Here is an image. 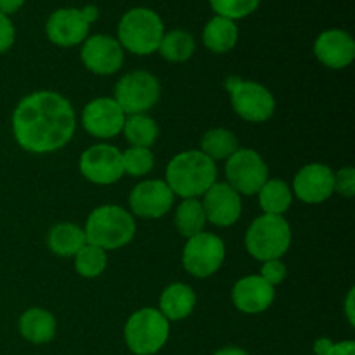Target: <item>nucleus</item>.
<instances>
[{
	"mask_svg": "<svg viewBox=\"0 0 355 355\" xmlns=\"http://www.w3.org/2000/svg\"><path fill=\"white\" fill-rule=\"evenodd\" d=\"M17 329L26 342L33 343V345H45L54 340L58 322L49 311L33 307L21 314L19 321H17Z\"/></svg>",
	"mask_w": 355,
	"mask_h": 355,
	"instance_id": "obj_20",
	"label": "nucleus"
},
{
	"mask_svg": "<svg viewBox=\"0 0 355 355\" xmlns=\"http://www.w3.org/2000/svg\"><path fill=\"white\" fill-rule=\"evenodd\" d=\"M121 163H123V172L132 177L148 175L155 168V156L148 148H130L121 153Z\"/></svg>",
	"mask_w": 355,
	"mask_h": 355,
	"instance_id": "obj_30",
	"label": "nucleus"
},
{
	"mask_svg": "<svg viewBox=\"0 0 355 355\" xmlns=\"http://www.w3.org/2000/svg\"><path fill=\"white\" fill-rule=\"evenodd\" d=\"M238 148V139L227 128H211L201 137V153L214 162L227 159Z\"/></svg>",
	"mask_w": 355,
	"mask_h": 355,
	"instance_id": "obj_28",
	"label": "nucleus"
},
{
	"mask_svg": "<svg viewBox=\"0 0 355 355\" xmlns=\"http://www.w3.org/2000/svg\"><path fill=\"white\" fill-rule=\"evenodd\" d=\"M314 54L321 64L329 69H343L352 64L355 58V40L345 30H326L315 38Z\"/></svg>",
	"mask_w": 355,
	"mask_h": 355,
	"instance_id": "obj_18",
	"label": "nucleus"
},
{
	"mask_svg": "<svg viewBox=\"0 0 355 355\" xmlns=\"http://www.w3.org/2000/svg\"><path fill=\"white\" fill-rule=\"evenodd\" d=\"M225 259V245L214 232H200L186 241L182 252V266L187 274L207 279L222 267Z\"/></svg>",
	"mask_w": 355,
	"mask_h": 355,
	"instance_id": "obj_11",
	"label": "nucleus"
},
{
	"mask_svg": "<svg viewBox=\"0 0 355 355\" xmlns=\"http://www.w3.org/2000/svg\"><path fill=\"white\" fill-rule=\"evenodd\" d=\"M83 66L96 75H114L123 66V47L116 38L110 35H92L87 37L80 51Z\"/></svg>",
	"mask_w": 355,
	"mask_h": 355,
	"instance_id": "obj_14",
	"label": "nucleus"
},
{
	"mask_svg": "<svg viewBox=\"0 0 355 355\" xmlns=\"http://www.w3.org/2000/svg\"><path fill=\"white\" fill-rule=\"evenodd\" d=\"M80 173L97 186H111L123 177L120 149L111 144H96L80 156Z\"/></svg>",
	"mask_w": 355,
	"mask_h": 355,
	"instance_id": "obj_12",
	"label": "nucleus"
},
{
	"mask_svg": "<svg viewBox=\"0 0 355 355\" xmlns=\"http://www.w3.org/2000/svg\"><path fill=\"white\" fill-rule=\"evenodd\" d=\"M291 193L307 205L324 203L335 193V172L322 163H309L295 175Z\"/></svg>",
	"mask_w": 355,
	"mask_h": 355,
	"instance_id": "obj_16",
	"label": "nucleus"
},
{
	"mask_svg": "<svg viewBox=\"0 0 355 355\" xmlns=\"http://www.w3.org/2000/svg\"><path fill=\"white\" fill-rule=\"evenodd\" d=\"M172 189L163 180H144L139 182L128 196L132 214L141 218H162L173 207Z\"/></svg>",
	"mask_w": 355,
	"mask_h": 355,
	"instance_id": "obj_15",
	"label": "nucleus"
},
{
	"mask_svg": "<svg viewBox=\"0 0 355 355\" xmlns=\"http://www.w3.org/2000/svg\"><path fill=\"white\" fill-rule=\"evenodd\" d=\"M165 179L173 196L200 198L217 182V165L201 151H182L168 162Z\"/></svg>",
	"mask_w": 355,
	"mask_h": 355,
	"instance_id": "obj_2",
	"label": "nucleus"
},
{
	"mask_svg": "<svg viewBox=\"0 0 355 355\" xmlns=\"http://www.w3.org/2000/svg\"><path fill=\"white\" fill-rule=\"evenodd\" d=\"M168 336L170 321L158 309H141L125 322L123 338L134 355L158 354L166 345Z\"/></svg>",
	"mask_w": 355,
	"mask_h": 355,
	"instance_id": "obj_6",
	"label": "nucleus"
},
{
	"mask_svg": "<svg viewBox=\"0 0 355 355\" xmlns=\"http://www.w3.org/2000/svg\"><path fill=\"white\" fill-rule=\"evenodd\" d=\"M326 355H355V342L354 340H343V342H333L331 349Z\"/></svg>",
	"mask_w": 355,
	"mask_h": 355,
	"instance_id": "obj_35",
	"label": "nucleus"
},
{
	"mask_svg": "<svg viewBox=\"0 0 355 355\" xmlns=\"http://www.w3.org/2000/svg\"><path fill=\"white\" fill-rule=\"evenodd\" d=\"M173 224H175L179 234L184 236L186 239L203 232L205 224H207V217H205V210L201 201L198 200V198L182 200V203H180L175 210Z\"/></svg>",
	"mask_w": 355,
	"mask_h": 355,
	"instance_id": "obj_25",
	"label": "nucleus"
},
{
	"mask_svg": "<svg viewBox=\"0 0 355 355\" xmlns=\"http://www.w3.org/2000/svg\"><path fill=\"white\" fill-rule=\"evenodd\" d=\"M239 30L236 21L224 16H214L203 28V44L214 54H225L236 47Z\"/></svg>",
	"mask_w": 355,
	"mask_h": 355,
	"instance_id": "obj_22",
	"label": "nucleus"
},
{
	"mask_svg": "<svg viewBox=\"0 0 355 355\" xmlns=\"http://www.w3.org/2000/svg\"><path fill=\"white\" fill-rule=\"evenodd\" d=\"M345 312H347V319H349L350 326L355 324V312H354V288L349 291L345 300Z\"/></svg>",
	"mask_w": 355,
	"mask_h": 355,
	"instance_id": "obj_38",
	"label": "nucleus"
},
{
	"mask_svg": "<svg viewBox=\"0 0 355 355\" xmlns=\"http://www.w3.org/2000/svg\"><path fill=\"white\" fill-rule=\"evenodd\" d=\"M286 274L288 269L286 266L281 262V259L267 260V262H263L262 269H260V277H262L263 281H267L270 286H277V284L283 283V281L286 279Z\"/></svg>",
	"mask_w": 355,
	"mask_h": 355,
	"instance_id": "obj_32",
	"label": "nucleus"
},
{
	"mask_svg": "<svg viewBox=\"0 0 355 355\" xmlns=\"http://www.w3.org/2000/svg\"><path fill=\"white\" fill-rule=\"evenodd\" d=\"M125 118L127 114L113 97L92 99L85 104L82 111V125L85 132L101 141L116 137L123 130Z\"/></svg>",
	"mask_w": 355,
	"mask_h": 355,
	"instance_id": "obj_13",
	"label": "nucleus"
},
{
	"mask_svg": "<svg viewBox=\"0 0 355 355\" xmlns=\"http://www.w3.org/2000/svg\"><path fill=\"white\" fill-rule=\"evenodd\" d=\"M23 6L24 0H0V14L10 16V14L17 12Z\"/></svg>",
	"mask_w": 355,
	"mask_h": 355,
	"instance_id": "obj_36",
	"label": "nucleus"
},
{
	"mask_svg": "<svg viewBox=\"0 0 355 355\" xmlns=\"http://www.w3.org/2000/svg\"><path fill=\"white\" fill-rule=\"evenodd\" d=\"M16 42V28L9 16L0 14V54H6Z\"/></svg>",
	"mask_w": 355,
	"mask_h": 355,
	"instance_id": "obj_34",
	"label": "nucleus"
},
{
	"mask_svg": "<svg viewBox=\"0 0 355 355\" xmlns=\"http://www.w3.org/2000/svg\"><path fill=\"white\" fill-rule=\"evenodd\" d=\"M134 148H151L159 134L158 123L148 114H128L121 130Z\"/></svg>",
	"mask_w": 355,
	"mask_h": 355,
	"instance_id": "obj_26",
	"label": "nucleus"
},
{
	"mask_svg": "<svg viewBox=\"0 0 355 355\" xmlns=\"http://www.w3.org/2000/svg\"><path fill=\"white\" fill-rule=\"evenodd\" d=\"M99 17V9L96 6H85L83 9L64 7L58 9L49 16L45 23V35L58 47H75L83 44L89 37L90 24Z\"/></svg>",
	"mask_w": 355,
	"mask_h": 355,
	"instance_id": "obj_8",
	"label": "nucleus"
},
{
	"mask_svg": "<svg viewBox=\"0 0 355 355\" xmlns=\"http://www.w3.org/2000/svg\"><path fill=\"white\" fill-rule=\"evenodd\" d=\"M257 194H259L260 208L267 215H283L284 211L290 210L293 201V193L283 179L269 177Z\"/></svg>",
	"mask_w": 355,
	"mask_h": 355,
	"instance_id": "obj_24",
	"label": "nucleus"
},
{
	"mask_svg": "<svg viewBox=\"0 0 355 355\" xmlns=\"http://www.w3.org/2000/svg\"><path fill=\"white\" fill-rule=\"evenodd\" d=\"M335 193L345 198H352L355 194V170L352 166H345L335 173Z\"/></svg>",
	"mask_w": 355,
	"mask_h": 355,
	"instance_id": "obj_33",
	"label": "nucleus"
},
{
	"mask_svg": "<svg viewBox=\"0 0 355 355\" xmlns=\"http://www.w3.org/2000/svg\"><path fill=\"white\" fill-rule=\"evenodd\" d=\"M225 179L239 196H253L269 179V168L255 149L238 148L225 159Z\"/></svg>",
	"mask_w": 355,
	"mask_h": 355,
	"instance_id": "obj_10",
	"label": "nucleus"
},
{
	"mask_svg": "<svg viewBox=\"0 0 355 355\" xmlns=\"http://www.w3.org/2000/svg\"><path fill=\"white\" fill-rule=\"evenodd\" d=\"M165 35V24L158 12L148 7H134L118 23L120 45L135 55H149L158 51Z\"/></svg>",
	"mask_w": 355,
	"mask_h": 355,
	"instance_id": "obj_4",
	"label": "nucleus"
},
{
	"mask_svg": "<svg viewBox=\"0 0 355 355\" xmlns=\"http://www.w3.org/2000/svg\"><path fill=\"white\" fill-rule=\"evenodd\" d=\"M85 243V232L73 222H61L47 234L49 250L59 257H75Z\"/></svg>",
	"mask_w": 355,
	"mask_h": 355,
	"instance_id": "obj_23",
	"label": "nucleus"
},
{
	"mask_svg": "<svg viewBox=\"0 0 355 355\" xmlns=\"http://www.w3.org/2000/svg\"><path fill=\"white\" fill-rule=\"evenodd\" d=\"M291 227L283 215H260L248 227L245 246L260 262L281 259L290 250Z\"/></svg>",
	"mask_w": 355,
	"mask_h": 355,
	"instance_id": "obj_5",
	"label": "nucleus"
},
{
	"mask_svg": "<svg viewBox=\"0 0 355 355\" xmlns=\"http://www.w3.org/2000/svg\"><path fill=\"white\" fill-rule=\"evenodd\" d=\"M214 355H250L245 349H239V347H224V349H218Z\"/></svg>",
	"mask_w": 355,
	"mask_h": 355,
	"instance_id": "obj_39",
	"label": "nucleus"
},
{
	"mask_svg": "<svg viewBox=\"0 0 355 355\" xmlns=\"http://www.w3.org/2000/svg\"><path fill=\"white\" fill-rule=\"evenodd\" d=\"M196 307V293L189 284L173 283L163 290L158 311L168 321H184Z\"/></svg>",
	"mask_w": 355,
	"mask_h": 355,
	"instance_id": "obj_21",
	"label": "nucleus"
},
{
	"mask_svg": "<svg viewBox=\"0 0 355 355\" xmlns=\"http://www.w3.org/2000/svg\"><path fill=\"white\" fill-rule=\"evenodd\" d=\"M159 82L153 73L130 71L118 80L113 99L128 116L148 113L159 101Z\"/></svg>",
	"mask_w": 355,
	"mask_h": 355,
	"instance_id": "obj_9",
	"label": "nucleus"
},
{
	"mask_svg": "<svg viewBox=\"0 0 355 355\" xmlns=\"http://www.w3.org/2000/svg\"><path fill=\"white\" fill-rule=\"evenodd\" d=\"M203 210L207 222L217 227H231L243 211L241 196L227 182H215L203 194Z\"/></svg>",
	"mask_w": 355,
	"mask_h": 355,
	"instance_id": "obj_17",
	"label": "nucleus"
},
{
	"mask_svg": "<svg viewBox=\"0 0 355 355\" xmlns=\"http://www.w3.org/2000/svg\"><path fill=\"white\" fill-rule=\"evenodd\" d=\"M333 340L331 338H319L314 342V354L315 355H326L328 350L331 349Z\"/></svg>",
	"mask_w": 355,
	"mask_h": 355,
	"instance_id": "obj_37",
	"label": "nucleus"
},
{
	"mask_svg": "<svg viewBox=\"0 0 355 355\" xmlns=\"http://www.w3.org/2000/svg\"><path fill=\"white\" fill-rule=\"evenodd\" d=\"M194 51H196V42L193 35L184 30H172L163 35L158 47L162 58L168 62H186L187 59L193 58Z\"/></svg>",
	"mask_w": 355,
	"mask_h": 355,
	"instance_id": "obj_27",
	"label": "nucleus"
},
{
	"mask_svg": "<svg viewBox=\"0 0 355 355\" xmlns=\"http://www.w3.org/2000/svg\"><path fill=\"white\" fill-rule=\"evenodd\" d=\"M134 215L116 205H103L92 210L85 222V239L89 245L99 246L104 252L127 246L135 236Z\"/></svg>",
	"mask_w": 355,
	"mask_h": 355,
	"instance_id": "obj_3",
	"label": "nucleus"
},
{
	"mask_svg": "<svg viewBox=\"0 0 355 355\" xmlns=\"http://www.w3.org/2000/svg\"><path fill=\"white\" fill-rule=\"evenodd\" d=\"M107 255L103 248L85 243L75 255L76 272L87 279L99 277L106 270Z\"/></svg>",
	"mask_w": 355,
	"mask_h": 355,
	"instance_id": "obj_29",
	"label": "nucleus"
},
{
	"mask_svg": "<svg viewBox=\"0 0 355 355\" xmlns=\"http://www.w3.org/2000/svg\"><path fill=\"white\" fill-rule=\"evenodd\" d=\"M76 130V114L64 96L38 90L23 97L12 113L17 144L33 155H49L64 148Z\"/></svg>",
	"mask_w": 355,
	"mask_h": 355,
	"instance_id": "obj_1",
	"label": "nucleus"
},
{
	"mask_svg": "<svg viewBox=\"0 0 355 355\" xmlns=\"http://www.w3.org/2000/svg\"><path fill=\"white\" fill-rule=\"evenodd\" d=\"M225 89L229 90L232 110L245 121L263 123L276 111V99L272 92L262 83L229 76L225 80Z\"/></svg>",
	"mask_w": 355,
	"mask_h": 355,
	"instance_id": "obj_7",
	"label": "nucleus"
},
{
	"mask_svg": "<svg viewBox=\"0 0 355 355\" xmlns=\"http://www.w3.org/2000/svg\"><path fill=\"white\" fill-rule=\"evenodd\" d=\"M215 16H224L229 19H243L259 9L262 0H208Z\"/></svg>",
	"mask_w": 355,
	"mask_h": 355,
	"instance_id": "obj_31",
	"label": "nucleus"
},
{
	"mask_svg": "<svg viewBox=\"0 0 355 355\" xmlns=\"http://www.w3.org/2000/svg\"><path fill=\"white\" fill-rule=\"evenodd\" d=\"M232 304L243 314H260L274 304L276 291L259 274L245 276L232 288Z\"/></svg>",
	"mask_w": 355,
	"mask_h": 355,
	"instance_id": "obj_19",
	"label": "nucleus"
}]
</instances>
